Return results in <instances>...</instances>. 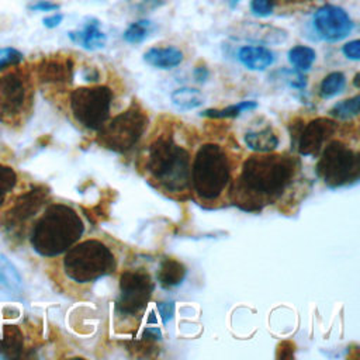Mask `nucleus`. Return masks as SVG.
I'll return each mask as SVG.
<instances>
[{
    "mask_svg": "<svg viewBox=\"0 0 360 360\" xmlns=\"http://www.w3.org/2000/svg\"><path fill=\"white\" fill-rule=\"evenodd\" d=\"M300 162L281 153H255L242 163L229 186L231 201L245 211H257L277 201L292 183Z\"/></svg>",
    "mask_w": 360,
    "mask_h": 360,
    "instance_id": "1",
    "label": "nucleus"
},
{
    "mask_svg": "<svg viewBox=\"0 0 360 360\" xmlns=\"http://www.w3.org/2000/svg\"><path fill=\"white\" fill-rule=\"evenodd\" d=\"M84 224L75 208L55 202L45 208L32 226L30 242L44 257H56L73 246L83 235Z\"/></svg>",
    "mask_w": 360,
    "mask_h": 360,
    "instance_id": "2",
    "label": "nucleus"
},
{
    "mask_svg": "<svg viewBox=\"0 0 360 360\" xmlns=\"http://www.w3.org/2000/svg\"><path fill=\"white\" fill-rule=\"evenodd\" d=\"M145 169L158 188L167 194L190 190V152L177 145L172 135H159L148 148Z\"/></svg>",
    "mask_w": 360,
    "mask_h": 360,
    "instance_id": "3",
    "label": "nucleus"
},
{
    "mask_svg": "<svg viewBox=\"0 0 360 360\" xmlns=\"http://www.w3.org/2000/svg\"><path fill=\"white\" fill-rule=\"evenodd\" d=\"M232 181V162L218 143H204L194 155L190 169V188L200 201L219 200Z\"/></svg>",
    "mask_w": 360,
    "mask_h": 360,
    "instance_id": "4",
    "label": "nucleus"
},
{
    "mask_svg": "<svg viewBox=\"0 0 360 360\" xmlns=\"http://www.w3.org/2000/svg\"><path fill=\"white\" fill-rule=\"evenodd\" d=\"M62 267L69 280L89 284L114 273L117 257L107 243L90 238L75 243L65 252Z\"/></svg>",
    "mask_w": 360,
    "mask_h": 360,
    "instance_id": "5",
    "label": "nucleus"
},
{
    "mask_svg": "<svg viewBox=\"0 0 360 360\" xmlns=\"http://www.w3.org/2000/svg\"><path fill=\"white\" fill-rule=\"evenodd\" d=\"M146 125L148 117L145 111L138 104H132L103 124L97 131V142L100 146L117 153L128 152L138 143Z\"/></svg>",
    "mask_w": 360,
    "mask_h": 360,
    "instance_id": "6",
    "label": "nucleus"
},
{
    "mask_svg": "<svg viewBox=\"0 0 360 360\" xmlns=\"http://www.w3.org/2000/svg\"><path fill=\"white\" fill-rule=\"evenodd\" d=\"M321 152L316 173L328 187L338 188L359 180L360 158L349 145L333 139L328 142Z\"/></svg>",
    "mask_w": 360,
    "mask_h": 360,
    "instance_id": "7",
    "label": "nucleus"
},
{
    "mask_svg": "<svg viewBox=\"0 0 360 360\" xmlns=\"http://www.w3.org/2000/svg\"><path fill=\"white\" fill-rule=\"evenodd\" d=\"M32 86L30 76L17 68L0 72V122L17 125L30 111Z\"/></svg>",
    "mask_w": 360,
    "mask_h": 360,
    "instance_id": "8",
    "label": "nucleus"
},
{
    "mask_svg": "<svg viewBox=\"0 0 360 360\" xmlns=\"http://www.w3.org/2000/svg\"><path fill=\"white\" fill-rule=\"evenodd\" d=\"M112 98V90L107 86L77 87L69 96V108L79 125L98 131L110 117Z\"/></svg>",
    "mask_w": 360,
    "mask_h": 360,
    "instance_id": "9",
    "label": "nucleus"
},
{
    "mask_svg": "<svg viewBox=\"0 0 360 360\" xmlns=\"http://www.w3.org/2000/svg\"><path fill=\"white\" fill-rule=\"evenodd\" d=\"M153 290L155 283L148 271L142 269L125 270L120 276L117 311L125 316L138 315L149 302Z\"/></svg>",
    "mask_w": 360,
    "mask_h": 360,
    "instance_id": "10",
    "label": "nucleus"
},
{
    "mask_svg": "<svg viewBox=\"0 0 360 360\" xmlns=\"http://www.w3.org/2000/svg\"><path fill=\"white\" fill-rule=\"evenodd\" d=\"M312 25L316 35L328 42L345 39L354 28V22L349 13L335 4L321 6L314 14Z\"/></svg>",
    "mask_w": 360,
    "mask_h": 360,
    "instance_id": "11",
    "label": "nucleus"
},
{
    "mask_svg": "<svg viewBox=\"0 0 360 360\" xmlns=\"http://www.w3.org/2000/svg\"><path fill=\"white\" fill-rule=\"evenodd\" d=\"M48 190L42 186H35L22 193L13 201V205L4 212L3 226L7 231H15L22 226L31 217H34L45 202Z\"/></svg>",
    "mask_w": 360,
    "mask_h": 360,
    "instance_id": "12",
    "label": "nucleus"
},
{
    "mask_svg": "<svg viewBox=\"0 0 360 360\" xmlns=\"http://www.w3.org/2000/svg\"><path fill=\"white\" fill-rule=\"evenodd\" d=\"M338 122L332 118L318 117L311 120L300 131L297 148L302 156H316L325 143L336 134Z\"/></svg>",
    "mask_w": 360,
    "mask_h": 360,
    "instance_id": "13",
    "label": "nucleus"
},
{
    "mask_svg": "<svg viewBox=\"0 0 360 360\" xmlns=\"http://www.w3.org/2000/svg\"><path fill=\"white\" fill-rule=\"evenodd\" d=\"M75 65L70 58H48L38 65V79L46 84H69Z\"/></svg>",
    "mask_w": 360,
    "mask_h": 360,
    "instance_id": "14",
    "label": "nucleus"
},
{
    "mask_svg": "<svg viewBox=\"0 0 360 360\" xmlns=\"http://www.w3.org/2000/svg\"><path fill=\"white\" fill-rule=\"evenodd\" d=\"M235 37L248 41H255L257 44L276 45L287 39V31L269 24L245 22L235 30Z\"/></svg>",
    "mask_w": 360,
    "mask_h": 360,
    "instance_id": "15",
    "label": "nucleus"
},
{
    "mask_svg": "<svg viewBox=\"0 0 360 360\" xmlns=\"http://www.w3.org/2000/svg\"><path fill=\"white\" fill-rule=\"evenodd\" d=\"M68 37L76 45L87 51H97L105 46L107 35L100 28V21L97 18H89L80 30L69 31Z\"/></svg>",
    "mask_w": 360,
    "mask_h": 360,
    "instance_id": "16",
    "label": "nucleus"
},
{
    "mask_svg": "<svg viewBox=\"0 0 360 360\" xmlns=\"http://www.w3.org/2000/svg\"><path fill=\"white\" fill-rule=\"evenodd\" d=\"M274 59L273 51L263 45H245L238 51V60L249 70H266Z\"/></svg>",
    "mask_w": 360,
    "mask_h": 360,
    "instance_id": "17",
    "label": "nucleus"
},
{
    "mask_svg": "<svg viewBox=\"0 0 360 360\" xmlns=\"http://www.w3.org/2000/svg\"><path fill=\"white\" fill-rule=\"evenodd\" d=\"M184 59L183 52L176 46H153L143 53V60L156 69H173L179 66Z\"/></svg>",
    "mask_w": 360,
    "mask_h": 360,
    "instance_id": "18",
    "label": "nucleus"
},
{
    "mask_svg": "<svg viewBox=\"0 0 360 360\" xmlns=\"http://www.w3.org/2000/svg\"><path fill=\"white\" fill-rule=\"evenodd\" d=\"M243 141H245V145L256 153L273 152L280 143L277 134L270 125L263 127L260 129L248 131L243 136Z\"/></svg>",
    "mask_w": 360,
    "mask_h": 360,
    "instance_id": "19",
    "label": "nucleus"
},
{
    "mask_svg": "<svg viewBox=\"0 0 360 360\" xmlns=\"http://www.w3.org/2000/svg\"><path fill=\"white\" fill-rule=\"evenodd\" d=\"M24 347V338L18 326L0 325V356L6 359L20 357Z\"/></svg>",
    "mask_w": 360,
    "mask_h": 360,
    "instance_id": "20",
    "label": "nucleus"
},
{
    "mask_svg": "<svg viewBox=\"0 0 360 360\" xmlns=\"http://www.w3.org/2000/svg\"><path fill=\"white\" fill-rule=\"evenodd\" d=\"M186 267L176 259H163L158 270V281L163 288H172L183 283L186 277Z\"/></svg>",
    "mask_w": 360,
    "mask_h": 360,
    "instance_id": "21",
    "label": "nucleus"
},
{
    "mask_svg": "<svg viewBox=\"0 0 360 360\" xmlns=\"http://www.w3.org/2000/svg\"><path fill=\"white\" fill-rule=\"evenodd\" d=\"M170 100L173 105L180 111H190L198 108L204 103V97L198 89L179 87L172 91Z\"/></svg>",
    "mask_w": 360,
    "mask_h": 360,
    "instance_id": "22",
    "label": "nucleus"
},
{
    "mask_svg": "<svg viewBox=\"0 0 360 360\" xmlns=\"http://www.w3.org/2000/svg\"><path fill=\"white\" fill-rule=\"evenodd\" d=\"M287 56H288V62L294 66V69L300 72H305L311 69V66L314 65L316 59V52L311 46L295 45L290 48Z\"/></svg>",
    "mask_w": 360,
    "mask_h": 360,
    "instance_id": "23",
    "label": "nucleus"
},
{
    "mask_svg": "<svg viewBox=\"0 0 360 360\" xmlns=\"http://www.w3.org/2000/svg\"><path fill=\"white\" fill-rule=\"evenodd\" d=\"M257 108V103L253 100L240 101L238 104L228 105L225 108H208L204 110L200 115L201 117H210V118H235L239 117L245 111H252Z\"/></svg>",
    "mask_w": 360,
    "mask_h": 360,
    "instance_id": "24",
    "label": "nucleus"
},
{
    "mask_svg": "<svg viewBox=\"0 0 360 360\" xmlns=\"http://www.w3.org/2000/svg\"><path fill=\"white\" fill-rule=\"evenodd\" d=\"M0 281L8 288L18 291L22 285V278L13 262L0 252Z\"/></svg>",
    "mask_w": 360,
    "mask_h": 360,
    "instance_id": "25",
    "label": "nucleus"
},
{
    "mask_svg": "<svg viewBox=\"0 0 360 360\" xmlns=\"http://www.w3.org/2000/svg\"><path fill=\"white\" fill-rule=\"evenodd\" d=\"M18 183V176L15 170L7 165L0 163V208L7 204L8 197L14 191Z\"/></svg>",
    "mask_w": 360,
    "mask_h": 360,
    "instance_id": "26",
    "label": "nucleus"
},
{
    "mask_svg": "<svg viewBox=\"0 0 360 360\" xmlns=\"http://www.w3.org/2000/svg\"><path fill=\"white\" fill-rule=\"evenodd\" d=\"M346 86V76L342 72H330L323 77L319 86V94L322 98H332L339 94Z\"/></svg>",
    "mask_w": 360,
    "mask_h": 360,
    "instance_id": "27",
    "label": "nucleus"
},
{
    "mask_svg": "<svg viewBox=\"0 0 360 360\" xmlns=\"http://www.w3.org/2000/svg\"><path fill=\"white\" fill-rule=\"evenodd\" d=\"M153 27L149 20H138L131 22L122 34V38L128 44H141L152 32Z\"/></svg>",
    "mask_w": 360,
    "mask_h": 360,
    "instance_id": "28",
    "label": "nucleus"
},
{
    "mask_svg": "<svg viewBox=\"0 0 360 360\" xmlns=\"http://www.w3.org/2000/svg\"><path fill=\"white\" fill-rule=\"evenodd\" d=\"M359 111H360V96H353L350 98L336 103L329 110V114L338 120H350L356 117Z\"/></svg>",
    "mask_w": 360,
    "mask_h": 360,
    "instance_id": "29",
    "label": "nucleus"
},
{
    "mask_svg": "<svg viewBox=\"0 0 360 360\" xmlns=\"http://www.w3.org/2000/svg\"><path fill=\"white\" fill-rule=\"evenodd\" d=\"M22 53L13 46L0 48V72L17 66L22 60Z\"/></svg>",
    "mask_w": 360,
    "mask_h": 360,
    "instance_id": "30",
    "label": "nucleus"
},
{
    "mask_svg": "<svg viewBox=\"0 0 360 360\" xmlns=\"http://www.w3.org/2000/svg\"><path fill=\"white\" fill-rule=\"evenodd\" d=\"M277 0H250V11L253 15L264 18L273 14Z\"/></svg>",
    "mask_w": 360,
    "mask_h": 360,
    "instance_id": "31",
    "label": "nucleus"
},
{
    "mask_svg": "<svg viewBox=\"0 0 360 360\" xmlns=\"http://www.w3.org/2000/svg\"><path fill=\"white\" fill-rule=\"evenodd\" d=\"M284 79L287 80L290 87L294 89H302L305 87V77L300 73V70H284Z\"/></svg>",
    "mask_w": 360,
    "mask_h": 360,
    "instance_id": "32",
    "label": "nucleus"
},
{
    "mask_svg": "<svg viewBox=\"0 0 360 360\" xmlns=\"http://www.w3.org/2000/svg\"><path fill=\"white\" fill-rule=\"evenodd\" d=\"M342 52L347 59L359 60L360 59V41L359 39H352V41L346 42L342 46Z\"/></svg>",
    "mask_w": 360,
    "mask_h": 360,
    "instance_id": "33",
    "label": "nucleus"
},
{
    "mask_svg": "<svg viewBox=\"0 0 360 360\" xmlns=\"http://www.w3.org/2000/svg\"><path fill=\"white\" fill-rule=\"evenodd\" d=\"M158 311L160 314L162 322L167 323L173 318V315H174V302L173 301L158 302Z\"/></svg>",
    "mask_w": 360,
    "mask_h": 360,
    "instance_id": "34",
    "label": "nucleus"
},
{
    "mask_svg": "<svg viewBox=\"0 0 360 360\" xmlns=\"http://www.w3.org/2000/svg\"><path fill=\"white\" fill-rule=\"evenodd\" d=\"M60 8V4L53 3L51 0H38L30 6L32 11H56Z\"/></svg>",
    "mask_w": 360,
    "mask_h": 360,
    "instance_id": "35",
    "label": "nucleus"
},
{
    "mask_svg": "<svg viewBox=\"0 0 360 360\" xmlns=\"http://www.w3.org/2000/svg\"><path fill=\"white\" fill-rule=\"evenodd\" d=\"M62 21H63V14L62 13H53V14L45 17L42 20V24L46 28H56Z\"/></svg>",
    "mask_w": 360,
    "mask_h": 360,
    "instance_id": "36",
    "label": "nucleus"
},
{
    "mask_svg": "<svg viewBox=\"0 0 360 360\" xmlns=\"http://www.w3.org/2000/svg\"><path fill=\"white\" fill-rule=\"evenodd\" d=\"M193 75H194V79H195L197 82L202 83V82H205L207 77L210 76V72H208V69H207L205 66H197V68L194 69Z\"/></svg>",
    "mask_w": 360,
    "mask_h": 360,
    "instance_id": "37",
    "label": "nucleus"
},
{
    "mask_svg": "<svg viewBox=\"0 0 360 360\" xmlns=\"http://www.w3.org/2000/svg\"><path fill=\"white\" fill-rule=\"evenodd\" d=\"M83 77H84V80H87V82H97L98 77H100V75H98V72H97L96 68H87L86 72H83Z\"/></svg>",
    "mask_w": 360,
    "mask_h": 360,
    "instance_id": "38",
    "label": "nucleus"
},
{
    "mask_svg": "<svg viewBox=\"0 0 360 360\" xmlns=\"http://www.w3.org/2000/svg\"><path fill=\"white\" fill-rule=\"evenodd\" d=\"M167 0H145V3H143V10H152V8H156V7H159V6H162V4H165Z\"/></svg>",
    "mask_w": 360,
    "mask_h": 360,
    "instance_id": "39",
    "label": "nucleus"
},
{
    "mask_svg": "<svg viewBox=\"0 0 360 360\" xmlns=\"http://www.w3.org/2000/svg\"><path fill=\"white\" fill-rule=\"evenodd\" d=\"M239 1H240V0H229V6H231V7H235Z\"/></svg>",
    "mask_w": 360,
    "mask_h": 360,
    "instance_id": "40",
    "label": "nucleus"
},
{
    "mask_svg": "<svg viewBox=\"0 0 360 360\" xmlns=\"http://www.w3.org/2000/svg\"><path fill=\"white\" fill-rule=\"evenodd\" d=\"M359 77H360V75L357 73V75L354 76V86H356V87H359Z\"/></svg>",
    "mask_w": 360,
    "mask_h": 360,
    "instance_id": "41",
    "label": "nucleus"
}]
</instances>
